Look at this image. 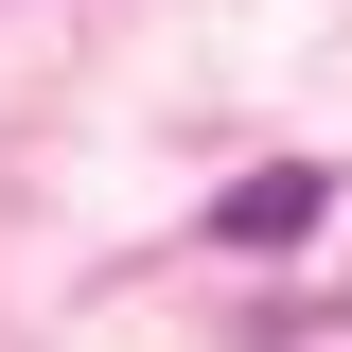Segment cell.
<instances>
[{"instance_id": "cell-1", "label": "cell", "mask_w": 352, "mask_h": 352, "mask_svg": "<svg viewBox=\"0 0 352 352\" xmlns=\"http://www.w3.org/2000/svg\"><path fill=\"white\" fill-rule=\"evenodd\" d=\"M317 212H335V176H317V159H264V176L212 194V247H300Z\"/></svg>"}]
</instances>
